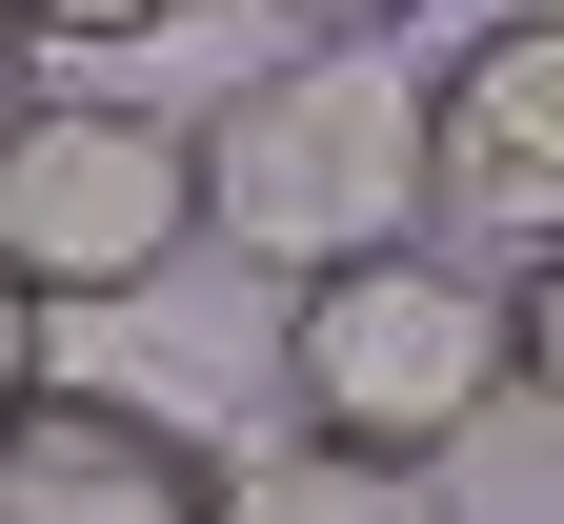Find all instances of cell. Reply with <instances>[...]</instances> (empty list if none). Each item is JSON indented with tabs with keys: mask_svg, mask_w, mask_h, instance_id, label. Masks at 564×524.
I'll use <instances>...</instances> for the list:
<instances>
[{
	"mask_svg": "<svg viewBox=\"0 0 564 524\" xmlns=\"http://www.w3.org/2000/svg\"><path fill=\"white\" fill-rule=\"evenodd\" d=\"M223 524H444V484H383V464H323V443H262V464H223Z\"/></svg>",
	"mask_w": 564,
	"mask_h": 524,
	"instance_id": "8992f818",
	"label": "cell"
},
{
	"mask_svg": "<svg viewBox=\"0 0 564 524\" xmlns=\"http://www.w3.org/2000/svg\"><path fill=\"white\" fill-rule=\"evenodd\" d=\"M484 404H505V282H484V263L383 243V263L282 282V443L383 464V484H444V443Z\"/></svg>",
	"mask_w": 564,
	"mask_h": 524,
	"instance_id": "7a4b0ae2",
	"label": "cell"
},
{
	"mask_svg": "<svg viewBox=\"0 0 564 524\" xmlns=\"http://www.w3.org/2000/svg\"><path fill=\"white\" fill-rule=\"evenodd\" d=\"M21 404H41V303L0 282V424H21Z\"/></svg>",
	"mask_w": 564,
	"mask_h": 524,
	"instance_id": "ba28073f",
	"label": "cell"
},
{
	"mask_svg": "<svg viewBox=\"0 0 564 524\" xmlns=\"http://www.w3.org/2000/svg\"><path fill=\"white\" fill-rule=\"evenodd\" d=\"M0 524H223V443L121 384H41L0 424Z\"/></svg>",
	"mask_w": 564,
	"mask_h": 524,
	"instance_id": "5b68a950",
	"label": "cell"
},
{
	"mask_svg": "<svg viewBox=\"0 0 564 524\" xmlns=\"http://www.w3.org/2000/svg\"><path fill=\"white\" fill-rule=\"evenodd\" d=\"M182 162H202V243H242L282 282L423 243V41L403 21H323V41L242 61L182 121Z\"/></svg>",
	"mask_w": 564,
	"mask_h": 524,
	"instance_id": "6da1fadb",
	"label": "cell"
},
{
	"mask_svg": "<svg viewBox=\"0 0 564 524\" xmlns=\"http://www.w3.org/2000/svg\"><path fill=\"white\" fill-rule=\"evenodd\" d=\"M202 243V162L162 101H101V82H41L0 121V282L61 323V303H141Z\"/></svg>",
	"mask_w": 564,
	"mask_h": 524,
	"instance_id": "3957f363",
	"label": "cell"
},
{
	"mask_svg": "<svg viewBox=\"0 0 564 524\" xmlns=\"http://www.w3.org/2000/svg\"><path fill=\"white\" fill-rule=\"evenodd\" d=\"M505 404H544V424H564V243H544V263H505Z\"/></svg>",
	"mask_w": 564,
	"mask_h": 524,
	"instance_id": "52a82bcc",
	"label": "cell"
},
{
	"mask_svg": "<svg viewBox=\"0 0 564 524\" xmlns=\"http://www.w3.org/2000/svg\"><path fill=\"white\" fill-rule=\"evenodd\" d=\"M423 222H484L505 263L564 243V21H464L423 61Z\"/></svg>",
	"mask_w": 564,
	"mask_h": 524,
	"instance_id": "277c9868",
	"label": "cell"
},
{
	"mask_svg": "<svg viewBox=\"0 0 564 524\" xmlns=\"http://www.w3.org/2000/svg\"><path fill=\"white\" fill-rule=\"evenodd\" d=\"M21 101H41V41H21V21H0V121H21Z\"/></svg>",
	"mask_w": 564,
	"mask_h": 524,
	"instance_id": "9c48e42d",
	"label": "cell"
}]
</instances>
